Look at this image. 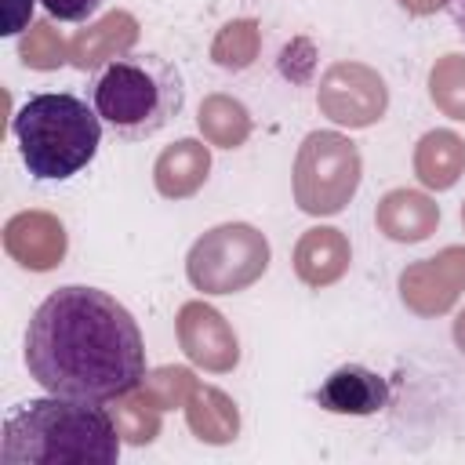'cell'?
I'll return each instance as SVG.
<instances>
[{"label": "cell", "mask_w": 465, "mask_h": 465, "mask_svg": "<svg viewBox=\"0 0 465 465\" xmlns=\"http://www.w3.org/2000/svg\"><path fill=\"white\" fill-rule=\"evenodd\" d=\"M25 367L54 396L116 400L142 385L145 345L134 316L105 291L69 283L51 291L25 331Z\"/></svg>", "instance_id": "1"}, {"label": "cell", "mask_w": 465, "mask_h": 465, "mask_svg": "<svg viewBox=\"0 0 465 465\" xmlns=\"http://www.w3.org/2000/svg\"><path fill=\"white\" fill-rule=\"evenodd\" d=\"M120 429L98 400L40 396L7 411L4 465H113L120 458Z\"/></svg>", "instance_id": "2"}, {"label": "cell", "mask_w": 465, "mask_h": 465, "mask_svg": "<svg viewBox=\"0 0 465 465\" xmlns=\"http://www.w3.org/2000/svg\"><path fill=\"white\" fill-rule=\"evenodd\" d=\"M91 105L102 124L124 138L142 142L160 134L185 105V80L174 62L156 51H127L91 76Z\"/></svg>", "instance_id": "3"}, {"label": "cell", "mask_w": 465, "mask_h": 465, "mask_svg": "<svg viewBox=\"0 0 465 465\" xmlns=\"http://www.w3.org/2000/svg\"><path fill=\"white\" fill-rule=\"evenodd\" d=\"M22 163L40 182H65L80 174L102 142V116L76 94H33L11 120Z\"/></svg>", "instance_id": "4"}, {"label": "cell", "mask_w": 465, "mask_h": 465, "mask_svg": "<svg viewBox=\"0 0 465 465\" xmlns=\"http://www.w3.org/2000/svg\"><path fill=\"white\" fill-rule=\"evenodd\" d=\"M269 269V240L247 222L207 229L185 258V276L203 294H236L258 283Z\"/></svg>", "instance_id": "5"}, {"label": "cell", "mask_w": 465, "mask_h": 465, "mask_svg": "<svg viewBox=\"0 0 465 465\" xmlns=\"http://www.w3.org/2000/svg\"><path fill=\"white\" fill-rule=\"evenodd\" d=\"M363 160L356 142L338 131H312L294 156V203L305 214H338L356 196Z\"/></svg>", "instance_id": "6"}, {"label": "cell", "mask_w": 465, "mask_h": 465, "mask_svg": "<svg viewBox=\"0 0 465 465\" xmlns=\"http://www.w3.org/2000/svg\"><path fill=\"white\" fill-rule=\"evenodd\" d=\"M316 105L341 127H371L389 109V87L378 69L363 62H334L316 87Z\"/></svg>", "instance_id": "7"}, {"label": "cell", "mask_w": 465, "mask_h": 465, "mask_svg": "<svg viewBox=\"0 0 465 465\" xmlns=\"http://www.w3.org/2000/svg\"><path fill=\"white\" fill-rule=\"evenodd\" d=\"M465 291V247H443L436 258L414 262L400 272V298L418 316L447 312Z\"/></svg>", "instance_id": "8"}, {"label": "cell", "mask_w": 465, "mask_h": 465, "mask_svg": "<svg viewBox=\"0 0 465 465\" xmlns=\"http://www.w3.org/2000/svg\"><path fill=\"white\" fill-rule=\"evenodd\" d=\"M178 341L182 352L211 374H225L240 363V341L232 327L207 302H185L178 309Z\"/></svg>", "instance_id": "9"}, {"label": "cell", "mask_w": 465, "mask_h": 465, "mask_svg": "<svg viewBox=\"0 0 465 465\" xmlns=\"http://www.w3.org/2000/svg\"><path fill=\"white\" fill-rule=\"evenodd\" d=\"M65 225L47 211H22L4 225V251L33 272H47L65 258Z\"/></svg>", "instance_id": "10"}, {"label": "cell", "mask_w": 465, "mask_h": 465, "mask_svg": "<svg viewBox=\"0 0 465 465\" xmlns=\"http://www.w3.org/2000/svg\"><path fill=\"white\" fill-rule=\"evenodd\" d=\"M316 403L331 414H378L389 403V381L360 363H345L327 374V381L316 392Z\"/></svg>", "instance_id": "11"}, {"label": "cell", "mask_w": 465, "mask_h": 465, "mask_svg": "<svg viewBox=\"0 0 465 465\" xmlns=\"http://www.w3.org/2000/svg\"><path fill=\"white\" fill-rule=\"evenodd\" d=\"M352 262V251H349V240L341 229L334 225H316V229H305L302 240L294 243V272L305 287H331L345 276Z\"/></svg>", "instance_id": "12"}, {"label": "cell", "mask_w": 465, "mask_h": 465, "mask_svg": "<svg viewBox=\"0 0 465 465\" xmlns=\"http://www.w3.org/2000/svg\"><path fill=\"white\" fill-rule=\"evenodd\" d=\"M374 225L396 243H421L440 225V203L418 189H392L378 200Z\"/></svg>", "instance_id": "13"}, {"label": "cell", "mask_w": 465, "mask_h": 465, "mask_svg": "<svg viewBox=\"0 0 465 465\" xmlns=\"http://www.w3.org/2000/svg\"><path fill=\"white\" fill-rule=\"evenodd\" d=\"M134 44H138V18L127 11H109L69 40V62L76 69H102L105 62L127 54Z\"/></svg>", "instance_id": "14"}, {"label": "cell", "mask_w": 465, "mask_h": 465, "mask_svg": "<svg viewBox=\"0 0 465 465\" xmlns=\"http://www.w3.org/2000/svg\"><path fill=\"white\" fill-rule=\"evenodd\" d=\"M207 174H211V149L207 142H196V138H178L153 163V185L167 200L193 196L207 182Z\"/></svg>", "instance_id": "15"}, {"label": "cell", "mask_w": 465, "mask_h": 465, "mask_svg": "<svg viewBox=\"0 0 465 465\" xmlns=\"http://www.w3.org/2000/svg\"><path fill=\"white\" fill-rule=\"evenodd\" d=\"M414 174L425 189H450L465 174V142L447 127L421 134L414 145Z\"/></svg>", "instance_id": "16"}, {"label": "cell", "mask_w": 465, "mask_h": 465, "mask_svg": "<svg viewBox=\"0 0 465 465\" xmlns=\"http://www.w3.org/2000/svg\"><path fill=\"white\" fill-rule=\"evenodd\" d=\"M185 421L196 440L203 443H229L240 432V411L232 396H225L214 385H196L185 403Z\"/></svg>", "instance_id": "17"}, {"label": "cell", "mask_w": 465, "mask_h": 465, "mask_svg": "<svg viewBox=\"0 0 465 465\" xmlns=\"http://www.w3.org/2000/svg\"><path fill=\"white\" fill-rule=\"evenodd\" d=\"M196 127H200V134H203L207 145L236 149V145H243L251 138V113L232 94H207L200 102Z\"/></svg>", "instance_id": "18"}, {"label": "cell", "mask_w": 465, "mask_h": 465, "mask_svg": "<svg viewBox=\"0 0 465 465\" xmlns=\"http://www.w3.org/2000/svg\"><path fill=\"white\" fill-rule=\"evenodd\" d=\"M258 47H262L258 22L254 18H232L211 40V58H214V65L240 73V69H247L258 58Z\"/></svg>", "instance_id": "19"}, {"label": "cell", "mask_w": 465, "mask_h": 465, "mask_svg": "<svg viewBox=\"0 0 465 465\" xmlns=\"http://www.w3.org/2000/svg\"><path fill=\"white\" fill-rule=\"evenodd\" d=\"M109 411H113V421H116V429H120V436L127 443L142 447V443L156 440V432H160V407L142 389H131V392L116 396Z\"/></svg>", "instance_id": "20"}, {"label": "cell", "mask_w": 465, "mask_h": 465, "mask_svg": "<svg viewBox=\"0 0 465 465\" xmlns=\"http://www.w3.org/2000/svg\"><path fill=\"white\" fill-rule=\"evenodd\" d=\"M429 98L443 116L465 120V54L450 51L436 58V65L429 69Z\"/></svg>", "instance_id": "21"}, {"label": "cell", "mask_w": 465, "mask_h": 465, "mask_svg": "<svg viewBox=\"0 0 465 465\" xmlns=\"http://www.w3.org/2000/svg\"><path fill=\"white\" fill-rule=\"evenodd\" d=\"M18 54L29 69H58L62 62H69V44L58 36V29L51 22H33L18 44Z\"/></svg>", "instance_id": "22"}, {"label": "cell", "mask_w": 465, "mask_h": 465, "mask_svg": "<svg viewBox=\"0 0 465 465\" xmlns=\"http://www.w3.org/2000/svg\"><path fill=\"white\" fill-rule=\"evenodd\" d=\"M196 385H200V381H196L193 371H185V367H156V371H149V374L142 378L138 389H142L160 411H171V407H185Z\"/></svg>", "instance_id": "23"}, {"label": "cell", "mask_w": 465, "mask_h": 465, "mask_svg": "<svg viewBox=\"0 0 465 465\" xmlns=\"http://www.w3.org/2000/svg\"><path fill=\"white\" fill-rule=\"evenodd\" d=\"M40 4L58 22H84L102 7V0H40Z\"/></svg>", "instance_id": "24"}, {"label": "cell", "mask_w": 465, "mask_h": 465, "mask_svg": "<svg viewBox=\"0 0 465 465\" xmlns=\"http://www.w3.org/2000/svg\"><path fill=\"white\" fill-rule=\"evenodd\" d=\"M33 4L36 0H4V36H15V33H25L33 22Z\"/></svg>", "instance_id": "25"}, {"label": "cell", "mask_w": 465, "mask_h": 465, "mask_svg": "<svg viewBox=\"0 0 465 465\" xmlns=\"http://www.w3.org/2000/svg\"><path fill=\"white\" fill-rule=\"evenodd\" d=\"M450 0H400V7L407 11V15H418V18H425V15H436L440 7H447Z\"/></svg>", "instance_id": "26"}, {"label": "cell", "mask_w": 465, "mask_h": 465, "mask_svg": "<svg viewBox=\"0 0 465 465\" xmlns=\"http://www.w3.org/2000/svg\"><path fill=\"white\" fill-rule=\"evenodd\" d=\"M447 7H450V18H454V25H458V33L465 36V0H450Z\"/></svg>", "instance_id": "27"}, {"label": "cell", "mask_w": 465, "mask_h": 465, "mask_svg": "<svg viewBox=\"0 0 465 465\" xmlns=\"http://www.w3.org/2000/svg\"><path fill=\"white\" fill-rule=\"evenodd\" d=\"M454 345H458V352L465 356V309H461L458 320H454Z\"/></svg>", "instance_id": "28"}, {"label": "cell", "mask_w": 465, "mask_h": 465, "mask_svg": "<svg viewBox=\"0 0 465 465\" xmlns=\"http://www.w3.org/2000/svg\"><path fill=\"white\" fill-rule=\"evenodd\" d=\"M461 225H465V203H461Z\"/></svg>", "instance_id": "29"}]
</instances>
